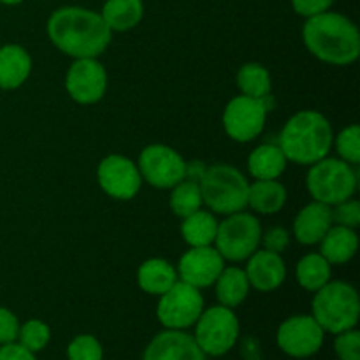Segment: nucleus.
Returning <instances> with one entry per match:
<instances>
[{"mask_svg":"<svg viewBox=\"0 0 360 360\" xmlns=\"http://www.w3.org/2000/svg\"><path fill=\"white\" fill-rule=\"evenodd\" d=\"M46 34L56 49L74 60L98 58L112 39L101 13L79 6L53 11L46 23Z\"/></svg>","mask_w":360,"mask_h":360,"instance_id":"f257e3e1","label":"nucleus"},{"mask_svg":"<svg viewBox=\"0 0 360 360\" xmlns=\"http://www.w3.org/2000/svg\"><path fill=\"white\" fill-rule=\"evenodd\" d=\"M302 41L308 51L320 62L347 67L360 56V32L357 25L345 14L326 11L306 18Z\"/></svg>","mask_w":360,"mask_h":360,"instance_id":"f03ea898","label":"nucleus"},{"mask_svg":"<svg viewBox=\"0 0 360 360\" xmlns=\"http://www.w3.org/2000/svg\"><path fill=\"white\" fill-rule=\"evenodd\" d=\"M333 123L322 112L304 109L287 120L278 137V146L288 162L313 165L333 150Z\"/></svg>","mask_w":360,"mask_h":360,"instance_id":"7ed1b4c3","label":"nucleus"},{"mask_svg":"<svg viewBox=\"0 0 360 360\" xmlns=\"http://www.w3.org/2000/svg\"><path fill=\"white\" fill-rule=\"evenodd\" d=\"M311 316L322 327L323 333L340 334L355 329L360 316L359 292L347 281L330 280L315 292Z\"/></svg>","mask_w":360,"mask_h":360,"instance_id":"20e7f679","label":"nucleus"},{"mask_svg":"<svg viewBox=\"0 0 360 360\" xmlns=\"http://www.w3.org/2000/svg\"><path fill=\"white\" fill-rule=\"evenodd\" d=\"M202 200L211 213L227 214L248 207L250 183L239 169L229 164H213L204 169L199 179Z\"/></svg>","mask_w":360,"mask_h":360,"instance_id":"39448f33","label":"nucleus"},{"mask_svg":"<svg viewBox=\"0 0 360 360\" xmlns=\"http://www.w3.org/2000/svg\"><path fill=\"white\" fill-rule=\"evenodd\" d=\"M357 183L359 176L354 165L329 155L309 165L306 176V186L311 199L330 207L352 199L357 192Z\"/></svg>","mask_w":360,"mask_h":360,"instance_id":"423d86ee","label":"nucleus"},{"mask_svg":"<svg viewBox=\"0 0 360 360\" xmlns=\"http://www.w3.org/2000/svg\"><path fill=\"white\" fill-rule=\"evenodd\" d=\"M260 239H262V225L259 218L246 211H238L218 221L213 245L224 260L245 262L260 248Z\"/></svg>","mask_w":360,"mask_h":360,"instance_id":"0eeeda50","label":"nucleus"},{"mask_svg":"<svg viewBox=\"0 0 360 360\" xmlns=\"http://www.w3.org/2000/svg\"><path fill=\"white\" fill-rule=\"evenodd\" d=\"M239 338V320L234 309L227 306H211L204 308L195 322L193 340L200 350L211 357H220L234 348Z\"/></svg>","mask_w":360,"mask_h":360,"instance_id":"6e6552de","label":"nucleus"},{"mask_svg":"<svg viewBox=\"0 0 360 360\" xmlns=\"http://www.w3.org/2000/svg\"><path fill=\"white\" fill-rule=\"evenodd\" d=\"M204 311V297L199 288L178 280L158 297L157 319L165 329L186 330L195 326Z\"/></svg>","mask_w":360,"mask_h":360,"instance_id":"1a4fd4ad","label":"nucleus"},{"mask_svg":"<svg viewBox=\"0 0 360 360\" xmlns=\"http://www.w3.org/2000/svg\"><path fill=\"white\" fill-rule=\"evenodd\" d=\"M267 98H253L238 95L227 102L221 115L224 130L236 143H252L266 127L269 104Z\"/></svg>","mask_w":360,"mask_h":360,"instance_id":"9d476101","label":"nucleus"},{"mask_svg":"<svg viewBox=\"0 0 360 360\" xmlns=\"http://www.w3.org/2000/svg\"><path fill=\"white\" fill-rule=\"evenodd\" d=\"M143 181L158 190H171L186 178V160L167 144H150L137 160Z\"/></svg>","mask_w":360,"mask_h":360,"instance_id":"9b49d317","label":"nucleus"},{"mask_svg":"<svg viewBox=\"0 0 360 360\" xmlns=\"http://www.w3.org/2000/svg\"><path fill=\"white\" fill-rule=\"evenodd\" d=\"M97 181L102 192L116 200H130L139 193L143 178L137 164L123 155H108L97 167Z\"/></svg>","mask_w":360,"mask_h":360,"instance_id":"f8f14e48","label":"nucleus"},{"mask_svg":"<svg viewBox=\"0 0 360 360\" xmlns=\"http://www.w3.org/2000/svg\"><path fill=\"white\" fill-rule=\"evenodd\" d=\"M65 90L77 104H97L108 91V70L98 58H76L65 74Z\"/></svg>","mask_w":360,"mask_h":360,"instance_id":"ddd939ff","label":"nucleus"},{"mask_svg":"<svg viewBox=\"0 0 360 360\" xmlns=\"http://www.w3.org/2000/svg\"><path fill=\"white\" fill-rule=\"evenodd\" d=\"M322 327L311 315H295L285 320L276 333L278 347L294 359H308L319 354L323 345Z\"/></svg>","mask_w":360,"mask_h":360,"instance_id":"4468645a","label":"nucleus"},{"mask_svg":"<svg viewBox=\"0 0 360 360\" xmlns=\"http://www.w3.org/2000/svg\"><path fill=\"white\" fill-rule=\"evenodd\" d=\"M224 267V257L218 253L214 246H199V248H190L188 252L183 253L176 273H178V280L202 290L214 285Z\"/></svg>","mask_w":360,"mask_h":360,"instance_id":"2eb2a0df","label":"nucleus"},{"mask_svg":"<svg viewBox=\"0 0 360 360\" xmlns=\"http://www.w3.org/2000/svg\"><path fill=\"white\" fill-rule=\"evenodd\" d=\"M143 360H206V354L186 330L165 329L150 341Z\"/></svg>","mask_w":360,"mask_h":360,"instance_id":"dca6fc26","label":"nucleus"},{"mask_svg":"<svg viewBox=\"0 0 360 360\" xmlns=\"http://www.w3.org/2000/svg\"><path fill=\"white\" fill-rule=\"evenodd\" d=\"M245 273L250 281V287L259 292H274L283 285L287 278V266L280 253L257 250L252 257L246 259Z\"/></svg>","mask_w":360,"mask_h":360,"instance_id":"f3484780","label":"nucleus"},{"mask_svg":"<svg viewBox=\"0 0 360 360\" xmlns=\"http://www.w3.org/2000/svg\"><path fill=\"white\" fill-rule=\"evenodd\" d=\"M333 227L330 206L322 202H309L302 207L294 220V236L301 245L315 246L322 241L327 231Z\"/></svg>","mask_w":360,"mask_h":360,"instance_id":"a211bd4d","label":"nucleus"},{"mask_svg":"<svg viewBox=\"0 0 360 360\" xmlns=\"http://www.w3.org/2000/svg\"><path fill=\"white\" fill-rule=\"evenodd\" d=\"M32 72V56L23 46H0V90L23 86Z\"/></svg>","mask_w":360,"mask_h":360,"instance_id":"6ab92c4d","label":"nucleus"},{"mask_svg":"<svg viewBox=\"0 0 360 360\" xmlns=\"http://www.w3.org/2000/svg\"><path fill=\"white\" fill-rule=\"evenodd\" d=\"M320 245V255L330 266H345L355 257L359 250V236L355 229L334 225L323 236Z\"/></svg>","mask_w":360,"mask_h":360,"instance_id":"aec40b11","label":"nucleus"},{"mask_svg":"<svg viewBox=\"0 0 360 360\" xmlns=\"http://www.w3.org/2000/svg\"><path fill=\"white\" fill-rule=\"evenodd\" d=\"M178 281L176 267L165 259H148L137 269V285L148 295L160 297Z\"/></svg>","mask_w":360,"mask_h":360,"instance_id":"412c9836","label":"nucleus"},{"mask_svg":"<svg viewBox=\"0 0 360 360\" xmlns=\"http://www.w3.org/2000/svg\"><path fill=\"white\" fill-rule=\"evenodd\" d=\"M287 204V188L278 179H255L250 183L248 206L259 214H276Z\"/></svg>","mask_w":360,"mask_h":360,"instance_id":"4be33fe9","label":"nucleus"},{"mask_svg":"<svg viewBox=\"0 0 360 360\" xmlns=\"http://www.w3.org/2000/svg\"><path fill=\"white\" fill-rule=\"evenodd\" d=\"M250 281L241 267H224L214 281V295L221 306L236 309L246 301L250 294Z\"/></svg>","mask_w":360,"mask_h":360,"instance_id":"5701e85b","label":"nucleus"},{"mask_svg":"<svg viewBox=\"0 0 360 360\" xmlns=\"http://www.w3.org/2000/svg\"><path fill=\"white\" fill-rule=\"evenodd\" d=\"M102 20L111 32H129L143 21V0H105L101 11Z\"/></svg>","mask_w":360,"mask_h":360,"instance_id":"b1692460","label":"nucleus"},{"mask_svg":"<svg viewBox=\"0 0 360 360\" xmlns=\"http://www.w3.org/2000/svg\"><path fill=\"white\" fill-rule=\"evenodd\" d=\"M287 157L278 144H260L250 153L248 171L255 179H278L287 169Z\"/></svg>","mask_w":360,"mask_h":360,"instance_id":"393cba45","label":"nucleus"},{"mask_svg":"<svg viewBox=\"0 0 360 360\" xmlns=\"http://www.w3.org/2000/svg\"><path fill=\"white\" fill-rule=\"evenodd\" d=\"M218 220L211 211L199 210L190 217L183 218L181 221V236L183 241L190 248H199V246H213L217 238Z\"/></svg>","mask_w":360,"mask_h":360,"instance_id":"a878e982","label":"nucleus"},{"mask_svg":"<svg viewBox=\"0 0 360 360\" xmlns=\"http://www.w3.org/2000/svg\"><path fill=\"white\" fill-rule=\"evenodd\" d=\"M295 280L304 290L316 292L333 280V266L320 253H308L297 262Z\"/></svg>","mask_w":360,"mask_h":360,"instance_id":"bb28decb","label":"nucleus"},{"mask_svg":"<svg viewBox=\"0 0 360 360\" xmlns=\"http://www.w3.org/2000/svg\"><path fill=\"white\" fill-rule=\"evenodd\" d=\"M236 83H238L241 95L253 98L271 97V90H273V79H271L269 70L259 62L245 63L238 70Z\"/></svg>","mask_w":360,"mask_h":360,"instance_id":"cd10ccee","label":"nucleus"},{"mask_svg":"<svg viewBox=\"0 0 360 360\" xmlns=\"http://www.w3.org/2000/svg\"><path fill=\"white\" fill-rule=\"evenodd\" d=\"M202 193H200L199 181H195V179L185 178L183 181H179L178 185L171 188L169 207H171L174 217L183 220V218L190 217L195 211L202 210Z\"/></svg>","mask_w":360,"mask_h":360,"instance_id":"c85d7f7f","label":"nucleus"},{"mask_svg":"<svg viewBox=\"0 0 360 360\" xmlns=\"http://www.w3.org/2000/svg\"><path fill=\"white\" fill-rule=\"evenodd\" d=\"M49 340H51V329L46 322L37 319L27 320L23 326H20V333H18V343L30 350L32 354L44 350L48 347Z\"/></svg>","mask_w":360,"mask_h":360,"instance_id":"c756f323","label":"nucleus"},{"mask_svg":"<svg viewBox=\"0 0 360 360\" xmlns=\"http://www.w3.org/2000/svg\"><path fill=\"white\" fill-rule=\"evenodd\" d=\"M333 146H336L338 158L357 167L360 164V127L357 123L348 125L334 136Z\"/></svg>","mask_w":360,"mask_h":360,"instance_id":"7c9ffc66","label":"nucleus"},{"mask_svg":"<svg viewBox=\"0 0 360 360\" xmlns=\"http://www.w3.org/2000/svg\"><path fill=\"white\" fill-rule=\"evenodd\" d=\"M69 360H104V348L91 334H79L67 347Z\"/></svg>","mask_w":360,"mask_h":360,"instance_id":"2f4dec72","label":"nucleus"},{"mask_svg":"<svg viewBox=\"0 0 360 360\" xmlns=\"http://www.w3.org/2000/svg\"><path fill=\"white\" fill-rule=\"evenodd\" d=\"M330 213H333L334 225H343L350 229H357L360 225V202L354 197L330 207Z\"/></svg>","mask_w":360,"mask_h":360,"instance_id":"473e14b6","label":"nucleus"},{"mask_svg":"<svg viewBox=\"0 0 360 360\" xmlns=\"http://www.w3.org/2000/svg\"><path fill=\"white\" fill-rule=\"evenodd\" d=\"M334 350L340 360H360V333L355 329L336 334Z\"/></svg>","mask_w":360,"mask_h":360,"instance_id":"72a5a7b5","label":"nucleus"},{"mask_svg":"<svg viewBox=\"0 0 360 360\" xmlns=\"http://www.w3.org/2000/svg\"><path fill=\"white\" fill-rule=\"evenodd\" d=\"M260 245L264 246V250L274 253H283L285 250L290 245V234H288L287 229L283 227H271L269 231L262 232V239H260Z\"/></svg>","mask_w":360,"mask_h":360,"instance_id":"f704fd0d","label":"nucleus"},{"mask_svg":"<svg viewBox=\"0 0 360 360\" xmlns=\"http://www.w3.org/2000/svg\"><path fill=\"white\" fill-rule=\"evenodd\" d=\"M20 333V320L11 309L0 306V345L14 343Z\"/></svg>","mask_w":360,"mask_h":360,"instance_id":"c9c22d12","label":"nucleus"},{"mask_svg":"<svg viewBox=\"0 0 360 360\" xmlns=\"http://www.w3.org/2000/svg\"><path fill=\"white\" fill-rule=\"evenodd\" d=\"M334 0H292V7L302 18H311L326 13L333 7Z\"/></svg>","mask_w":360,"mask_h":360,"instance_id":"e433bc0d","label":"nucleus"},{"mask_svg":"<svg viewBox=\"0 0 360 360\" xmlns=\"http://www.w3.org/2000/svg\"><path fill=\"white\" fill-rule=\"evenodd\" d=\"M0 360H37L35 354L21 347L18 341L7 345H0Z\"/></svg>","mask_w":360,"mask_h":360,"instance_id":"4c0bfd02","label":"nucleus"},{"mask_svg":"<svg viewBox=\"0 0 360 360\" xmlns=\"http://www.w3.org/2000/svg\"><path fill=\"white\" fill-rule=\"evenodd\" d=\"M23 0H0V4H4V6H18V4H21Z\"/></svg>","mask_w":360,"mask_h":360,"instance_id":"58836bf2","label":"nucleus"}]
</instances>
